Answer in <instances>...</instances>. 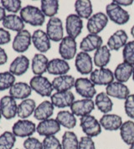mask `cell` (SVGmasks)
<instances>
[{
	"instance_id": "9",
	"label": "cell",
	"mask_w": 134,
	"mask_h": 149,
	"mask_svg": "<svg viewBox=\"0 0 134 149\" xmlns=\"http://www.w3.org/2000/svg\"><path fill=\"white\" fill-rule=\"evenodd\" d=\"M36 126L33 122L27 119H20L12 127V132L19 137H29L36 132Z\"/></svg>"
},
{
	"instance_id": "43",
	"label": "cell",
	"mask_w": 134,
	"mask_h": 149,
	"mask_svg": "<svg viewBox=\"0 0 134 149\" xmlns=\"http://www.w3.org/2000/svg\"><path fill=\"white\" fill-rule=\"evenodd\" d=\"M42 142L44 149H63L62 144L55 136H45Z\"/></svg>"
},
{
	"instance_id": "4",
	"label": "cell",
	"mask_w": 134,
	"mask_h": 149,
	"mask_svg": "<svg viewBox=\"0 0 134 149\" xmlns=\"http://www.w3.org/2000/svg\"><path fill=\"white\" fill-rule=\"evenodd\" d=\"M80 126L83 132L90 137H95L100 134L101 126L100 122L96 119V117L90 115L81 116L80 118Z\"/></svg>"
},
{
	"instance_id": "14",
	"label": "cell",
	"mask_w": 134,
	"mask_h": 149,
	"mask_svg": "<svg viewBox=\"0 0 134 149\" xmlns=\"http://www.w3.org/2000/svg\"><path fill=\"white\" fill-rule=\"evenodd\" d=\"M83 29L82 19L76 14H71L68 15L66 19V29L68 36L75 40L81 33Z\"/></svg>"
},
{
	"instance_id": "19",
	"label": "cell",
	"mask_w": 134,
	"mask_h": 149,
	"mask_svg": "<svg viewBox=\"0 0 134 149\" xmlns=\"http://www.w3.org/2000/svg\"><path fill=\"white\" fill-rule=\"evenodd\" d=\"M106 93L111 97L119 100H126L130 95V90L124 83L113 81L106 87Z\"/></svg>"
},
{
	"instance_id": "44",
	"label": "cell",
	"mask_w": 134,
	"mask_h": 149,
	"mask_svg": "<svg viewBox=\"0 0 134 149\" xmlns=\"http://www.w3.org/2000/svg\"><path fill=\"white\" fill-rule=\"evenodd\" d=\"M24 147L25 149H44L43 142L33 136L27 137L24 142Z\"/></svg>"
},
{
	"instance_id": "50",
	"label": "cell",
	"mask_w": 134,
	"mask_h": 149,
	"mask_svg": "<svg viewBox=\"0 0 134 149\" xmlns=\"http://www.w3.org/2000/svg\"><path fill=\"white\" fill-rule=\"evenodd\" d=\"M5 16H6V10L2 6H0V21L3 20Z\"/></svg>"
},
{
	"instance_id": "17",
	"label": "cell",
	"mask_w": 134,
	"mask_h": 149,
	"mask_svg": "<svg viewBox=\"0 0 134 149\" xmlns=\"http://www.w3.org/2000/svg\"><path fill=\"white\" fill-rule=\"evenodd\" d=\"M50 102L54 107L57 108H66L72 105L75 102V95L70 91H62V92H55L50 96Z\"/></svg>"
},
{
	"instance_id": "2",
	"label": "cell",
	"mask_w": 134,
	"mask_h": 149,
	"mask_svg": "<svg viewBox=\"0 0 134 149\" xmlns=\"http://www.w3.org/2000/svg\"><path fill=\"white\" fill-rule=\"evenodd\" d=\"M29 86L37 94L43 97H49L52 95L53 86L49 79L43 75H34L29 81Z\"/></svg>"
},
{
	"instance_id": "39",
	"label": "cell",
	"mask_w": 134,
	"mask_h": 149,
	"mask_svg": "<svg viewBox=\"0 0 134 149\" xmlns=\"http://www.w3.org/2000/svg\"><path fill=\"white\" fill-rule=\"evenodd\" d=\"M16 142V136L12 132H4L0 135V149H13Z\"/></svg>"
},
{
	"instance_id": "18",
	"label": "cell",
	"mask_w": 134,
	"mask_h": 149,
	"mask_svg": "<svg viewBox=\"0 0 134 149\" xmlns=\"http://www.w3.org/2000/svg\"><path fill=\"white\" fill-rule=\"evenodd\" d=\"M32 43L34 48L41 54L47 52L51 47L49 36L47 35L46 32L42 29H37L32 34Z\"/></svg>"
},
{
	"instance_id": "47",
	"label": "cell",
	"mask_w": 134,
	"mask_h": 149,
	"mask_svg": "<svg viewBox=\"0 0 134 149\" xmlns=\"http://www.w3.org/2000/svg\"><path fill=\"white\" fill-rule=\"evenodd\" d=\"M11 41V34L4 28H0V46L8 44Z\"/></svg>"
},
{
	"instance_id": "48",
	"label": "cell",
	"mask_w": 134,
	"mask_h": 149,
	"mask_svg": "<svg viewBox=\"0 0 134 149\" xmlns=\"http://www.w3.org/2000/svg\"><path fill=\"white\" fill-rule=\"evenodd\" d=\"M8 61V54L5 50L0 46V65H4Z\"/></svg>"
},
{
	"instance_id": "21",
	"label": "cell",
	"mask_w": 134,
	"mask_h": 149,
	"mask_svg": "<svg viewBox=\"0 0 134 149\" xmlns=\"http://www.w3.org/2000/svg\"><path fill=\"white\" fill-rule=\"evenodd\" d=\"M102 38L98 34H87L81 40L80 44V49L83 52H91L93 50H97L102 46Z\"/></svg>"
},
{
	"instance_id": "32",
	"label": "cell",
	"mask_w": 134,
	"mask_h": 149,
	"mask_svg": "<svg viewBox=\"0 0 134 149\" xmlns=\"http://www.w3.org/2000/svg\"><path fill=\"white\" fill-rule=\"evenodd\" d=\"M36 108V103L33 99H25L23 100L18 105V112L17 116L20 119H26L29 116L34 114Z\"/></svg>"
},
{
	"instance_id": "23",
	"label": "cell",
	"mask_w": 134,
	"mask_h": 149,
	"mask_svg": "<svg viewBox=\"0 0 134 149\" xmlns=\"http://www.w3.org/2000/svg\"><path fill=\"white\" fill-rule=\"evenodd\" d=\"M70 69V65L66 61L60 58H55L49 61L47 72L49 74L59 76L66 74L67 72H69Z\"/></svg>"
},
{
	"instance_id": "29",
	"label": "cell",
	"mask_w": 134,
	"mask_h": 149,
	"mask_svg": "<svg viewBox=\"0 0 134 149\" xmlns=\"http://www.w3.org/2000/svg\"><path fill=\"white\" fill-rule=\"evenodd\" d=\"M133 65L127 64L126 62L120 63L114 71V78L117 80V81L121 83L127 82L131 76H133Z\"/></svg>"
},
{
	"instance_id": "30",
	"label": "cell",
	"mask_w": 134,
	"mask_h": 149,
	"mask_svg": "<svg viewBox=\"0 0 134 149\" xmlns=\"http://www.w3.org/2000/svg\"><path fill=\"white\" fill-rule=\"evenodd\" d=\"M49 60L45 54L38 53L34 55L32 59V71L35 75H42L47 72Z\"/></svg>"
},
{
	"instance_id": "31",
	"label": "cell",
	"mask_w": 134,
	"mask_h": 149,
	"mask_svg": "<svg viewBox=\"0 0 134 149\" xmlns=\"http://www.w3.org/2000/svg\"><path fill=\"white\" fill-rule=\"evenodd\" d=\"M111 60V49L107 45H102L94 54L93 61L96 66L98 68H105Z\"/></svg>"
},
{
	"instance_id": "16",
	"label": "cell",
	"mask_w": 134,
	"mask_h": 149,
	"mask_svg": "<svg viewBox=\"0 0 134 149\" xmlns=\"http://www.w3.org/2000/svg\"><path fill=\"white\" fill-rule=\"evenodd\" d=\"M60 126L56 119H47L41 121L36 127V132L38 134L43 136H54L60 131Z\"/></svg>"
},
{
	"instance_id": "5",
	"label": "cell",
	"mask_w": 134,
	"mask_h": 149,
	"mask_svg": "<svg viewBox=\"0 0 134 149\" xmlns=\"http://www.w3.org/2000/svg\"><path fill=\"white\" fill-rule=\"evenodd\" d=\"M46 34L50 40L60 42L64 38L63 23L58 17L50 18L46 25Z\"/></svg>"
},
{
	"instance_id": "12",
	"label": "cell",
	"mask_w": 134,
	"mask_h": 149,
	"mask_svg": "<svg viewBox=\"0 0 134 149\" xmlns=\"http://www.w3.org/2000/svg\"><path fill=\"white\" fill-rule=\"evenodd\" d=\"M0 111L2 116L7 119L14 118L18 112V105L16 100L10 95H4L0 99Z\"/></svg>"
},
{
	"instance_id": "13",
	"label": "cell",
	"mask_w": 134,
	"mask_h": 149,
	"mask_svg": "<svg viewBox=\"0 0 134 149\" xmlns=\"http://www.w3.org/2000/svg\"><path fill=\"white\" fill-rule=\"evenodd\" d=\"M95 109V102L92 99H81L75 101L70 106V111L75 116L90 115Z\"/></svg>"
},
{
	"instance_id": "27",
	"label": "cell",
	"mask_w": 134,
	"mask_h": 149,
	"mask_svg": "<svg viewBox=\"0 0 134 149\" xmlns=\"http://www.w3.org/2000/svg\"><path fill=\"white\" fill-rule=\"evenodd\" d=\"M2 24L5 29L12 30L14 32H20L24 29V22L21 19V17L17 14H8L2 21Z\"/></svg>"
},
{
	"instance_id": "33",
	"label": "cell",
	"mask_w": 134,
	"mask_h": 149,
	"mask_svg": "<svg viewBox=\"0 0 134 149\" xmlns=\"http://www.w3.org/2000/svg\"><path fill=\"white\" fill-rule=\"evenodd\" d=\"M95 105L100 112L104 114H108L113 107L112 101L106 92H100L96 95Z\"/></svg>"
},
{
	"instance_id": "15",
	"label": "cell",
	"mask_w": 134,
	"mask_h": 149,
	"mask_svg": "<svg viewBox=\"0 0 134 149\" xmlns=\"http://www.w3.org/2000/svg\"><path fill=\"white\" fill-rule=\"evenodd\" d=\"M75 65L77 71L81 74H91L93 70V62L91 55L83 51L76 54Z\"/></svg>"
},
{
	"instance_id": "10",
	"label": "cell",
	"mask_w": 134,
	"mask_h": 149,
	"mask_svg": "<svg viewBox=\"0 0 134 149\" xmlns=\"http://www.w3.org/2000/svg\"><path fill=\"white\" fill-rule=\"evenodd\" d=\"M77 51V45L75 39L66 36L60 41L59 45V54L65 61L72 60Z\"/></svg>"
},
{
	"instance_id": "26",
	"label": "cell",
	"mask_w": 134,
	"mask_h": 149,
	"mask_svg": "<svg viewBox=\"0 0 134 149\" xmlns=\"http://www.w3.org/2000/svg\"><path fill=\"white\" fill-rule=\"evenodd\" d=\"M99 122L102 128L110 132L119 130L123 123L120 116L116 114H104Z\"/></svg>"
},
{
	"instance_id": "11",
	"label": "cell",
	"mask_w": 134,
	"mask_h": 149,
	"mask_svg": "<svg viewBox=\"0 0 134 149\" xmlns=\"http://www.w3.org/2000/svg\"><path fill=\"white\" fill-rule=\"evenodd\" d=\"M32 43V35L29 31L24 29L18 32L14 36L12 44V47L14 51L18 53H24L29 49Z\"/></svg>"
},
{
	"instance_id": "42",
	"label": "cell",
	"mask_w": 134,
	"mask_h": 149,
	"mask_svg": "<svg viewBox=\"0 0 134 149\" xmlns=\"http://www.w3.org/2000/svg\"><path fill=\"white\" fill-rule=\"evenodd\" d=\"M1 6L8 12L15 14L20 12L22 8V2L20 0H1Z\"/></svg>"
},
{
	"instance_id": "1",
	"label": "cell",
	"mask_w": 134,
	"mask_h": 149,
	"mask_svg": "<svg viewBox=\"0 0 134 149\" xmlns=\"http://www.w3.org/2000/svg\"><path fill=\"white\" fill-rule=\"evenodd\" d=\"M20 17L24 22L31 26H42L45 21V16L38 7L27 5L20 10Z\"/></svg>"
},
{
	"instance_id": "53",
	"label": "cell",
	"mask_w": 134,
	"mask_h": 149,
	"mask_svg": "<svg viewBox=\"0 0 134 149\" xmlns=\"http://www.w3.org/2000/svg\"><path fill=\"white\" fill-rule=\"evenodd\" d=\"M133 81H134V65H133Z\"/></svg>"
},
{
	"instance_id": "49",
	"label": "cell",
	"mask_w": 134,
	"mask_h": 149,
	"mask_svg": "<svg viewBox=\"0 0 134 149\" xmlns=\"http://www.w3.org/2000/svg\"><path fill=\"white\" fill-rule=\"evenodd\" d=\"M115 3L118 4L119 6H129V5H132L133 1V0H116L113 1Z\"/></svg>"
},
{
	"instance_id": "20",
	"label": "cell",
	"mask_w": 134,
	"mask_h": 149,
	"mask_svg": "<svg viewBox=\"0 0 134 149\" xmlns=\"http://www.w3.org/2000/svg\"><path fill=\"white\" fill-rule=\"evenodd\" d=\"M51 83L54 90H55L57 92H62L70 91L73 87H75V80L72 75L63 74L54 78Z\"/></svg>"
},
{
	"instance_id": "38",
	"label": "cell",
	"mask_w": 134,
	"mask_h": 149,
	"mask_svg": "<svg viewBox=\"0 0 134 149\" xmlns=\"http://www.w3.org/2000/svg\"><path fill=\"white\" fill-rule=\"evenodd\" d=\"M62 148L79 149V140L72 131H66L62 136Z\"/></svg>"
},
{
	"instance_id": "41",
	"label": "cell",
	"mask_w": 134,
	"mask_h": 149,
	"mask_svg": "<svg viewBox=\"0 0 134 149\" xmlns=\"http://www.w3.org/2000/svg\"><path fill=\"white\" fill-rule=\"evenodd\" d=\"M123 62L134 65V40L129 41L122 49Z\"/></svg>"
},
{
	"instance_id": "6",
	"label": "cell",
	"mask_w": 134,
	"mask_h": 149,
	"mask_svg": "<svg viewBox=\"0 0 134 149\" xmlns=\"http://www.w3.org/2000/svg\"><path fill=\"white\" fill-rule=\"evenodd\" d=\"M75 88L80 96L84 99H92L96 94L95 85L87 77H80L75 80Z\"/></svg>"
},
{
	"instance_id": "40",
	"label": "cell",
	"mask_w": 134,
	"mask_h": 149,
	"mask_svg": "<svg viewBox=\"0 0 134 149\" xmlns=\"http://www.w3.org/2000/svg\"><path fill=\"white\" fill-rule=\"evenodd\" d=\"M15 83V75L9 71L0 73V91L10 89Z\"/></svg>"
},
{
	"instance_id": "24",
	"label": "cell",
	"mask_w": 134,
	"mask_h": 149,
	"mask_svg": "<svg viewBox=\"0 0 134 149\" xmlns=\"http://www.w3.org/2000/svg\"><path fill=\"white\" fill-rule=\"evenodd\" d=\"M29 67V60L25 55L17 56L9 65V72L13 75L20 76L25 74Z\"/></svg>"
},
{
	"instance_id": "54",
	"label": "cell",
	"mask_w": 134,
	"mask_h": 149,
	"mask_svg": "<svg viewBox=\"0 0 134 149\" xmlns=\"http://www.w3.org/2000/svg\"><path fill=\"white\" fill-rule=\"evenodd\" d=\"M2 116H2V113H1V111H0V121H1V118H2Z\"/></svg>"
},
{
	"instance_id": "22",
	"label": "cell",
	"mask_w": 134,
	"mask_h": 149,
	"mask_svg": "<svg viewBox=\"0 0 134 149\" xmlns=\"http://www.w3.org/2000/svg\"><path fill=\"white\" fill-rule=\"evenodd\" d=\"M128 36L125 30L119 29L110 36L107 40V47L111 50H119L121 48L124 47L127 43Z\"/></svg>"
},
{
	"instance_id": "28",
	"label": "cell",
	"mask_w": 134,
	"mask_h": 149,
	"mask_svg": "<svg viewBox=\"0 0 134 149\" xmlns=\"http://www.w3.org/2000/svg\"><path fill=\"white\" fill-rule=\"evenodd\" d=\"M54 107L50 101H44L36 107L34 112V117L38 121H45L50 119L53 115Z\"/></svg>"
},
{
	"instance_id": "55",
	"label": "cell",
	"mask_w": 134,
	"mask_h": 149,
	"mask_svg": "<svg viewBox=\"0 0 134 149\" xmlns=\"http://www.w3.org/2000/svg\"><path fill=\"white\" fill-rule=\"evenodd\" d=\"M17 149H19V148H17Z\"/></svg>"
},
{
	"instance_id": "7",
	"label": "cell",
	"mask_w": 134,
	"mask_h": 149,
	"mask_svg": "<svg viewBox=\"0 0 134 149\" xmlns=\"http://www.w3.org/2000/svg\"><path fill=\"white\" fill-rule=\"evenodd\" d=\"M114 73L107 68H98L91 73L90 80L96 86H108L114 81Z\"/></svg>"
},
{
	"instance_id": "36",
	"label": "cell",
	"mask_w": 134,
	"mask_h": 149,
	"mask_svg": "<svg viewBox=\"0 0 134 149\" xmlns=\"http://www.w3.org/2000/svg\"><path fill=\"white\" fill-rule=\"evenodd\" d=\"M119 130L121 140L127 145H133L134 143V122L127 121L123 122Z\"/></svg>"
},
{
	"instance_id": "35",
	"label": "cell",
	"mask_w": 134,
	"mask_h": 149,
	"mask_svg": "<svg viewBox=\"0 0 134 149\" xmlns=\"http://www.w3.org/2000/svg\"><path fill=\"white\" fill-rule=\"evenodd\" d=\"M55 119L60 126L67 129H73L76 126V117L71 111H59Z\"/></svg>"
},
{
	"instance_id": "46",
	"label": "cell",
	"mask_w": 134,
	"mask_h": 149,
	"mask_svg": "<svg viewBox=\"0 0 134 149\" xmlns=\"http://www.w3.org/2000/svg\"><path fill=\"white\" fill-rule=\"evenodd\" d=\"M79 149H96L93 139L90 136H82L79 140Z\"/></svg>"
},
{
	"instance_id": "51",
	"label": "cell",
	"mask_w": 134,
	"mask_h": 149,
	"mask_svg": "<svg viewBox=\"0 0 134 149\" xmlns=\"http://www.w3.org/2000/svg\"><path fill=\"white\" fill-rule=\"evenodd\" d=\"M131 34H132V36L134 38V25L131 29Z\"/></svg>"
},
{
	"instance_id": "8",
	"label": "cell",
	"mask_w": 134,
	"mask_h": 149,
	"mask_svg": "<svg viewBox=\"0 0 134 149\" xmlns=\"http://www.w3.org/2000/svg\"><path fill=\"white\" fill-rule=\"evenodd\" d=\"M108 17L107 14L101 12L91 15L87 21V28L90 34H98L100 33L107 25Z\"/></svg>"
},
{
	"instance_id": "34",
	"label": "cell",
	"mask_w": 134,
	"mask_h": 149,
	"mask_svg": "<svg viewBox=\"0 0 134 149\" xmlns=\"http://www.w3.org/2000/svg\"><path fill=\"white\" fill-rule=\"evenodd\" d=\"M75 10L80 19H89L92 15V4L88 0H77L75 3Z\"/></svg>"
},
{
	"instance_id": "52",
	"label": "cell",
	"mask_w": 134,
	"mask_h": 149,
	"mask_svg": "<svg viewBox=\"0 0 134 149\" xmlns=\"http://www.w3.org/2000/svg\"><path fill=\"white\" fill-rule=\"evenodd\" d=\"M129 149H134V143L133 144V145H131L130 146V148H129Z\"/></svg>"
},
{
	"instance_id": "25",
	"label": "cell",
	"mask_w": 134,
	"mask_h": 149,
	"mask_svg": "<svg viewBox=\"0 0 134 149\" xmlns=\"http://www.w3.org/2000/svg\"><path fill=\"white\" fill-rule=\"evenodd\" d=\"M32 89L25 82H16L9 89V95L15 100H25L31 95Z\"/></svg>"
},
{
	"instance_id": "3",
	"label": "cell",
	"mask_w": 134,
	"mask_h": 149,
	"mask_svg": "<svg viewBox=\"0 0 134 149\" xmlns=\"http://www.w3.org/2000/svg\"><path fill=\"white\" fill-rule=\"evenodd\" d=\"M106 12L108 19L119 25L127 24L130 19V14L127 10L123 9L122 7L115 3L114 2L107 4Z\"/></svg>"
},
{
	"instance_id": "37",
	"label": "cell",
	"mask_w": 134,
	"mask_h": 149,
	"mask_svg": "<svg viewBox=\"0 0 134 149\" xmlns=\"http://www.w3.org/2000/svg\"><path fill=\"white\" fill-rule=\"evenodd\" d=\"M40 9L45 17H55L59 11V1L57 0H42Z\"/></svg>"
},
{
	"instance_id": "45",
	"label": "cell",
	"mask_w": 134,
	"mask_h": 149,
	"mask_svg": "<svg viewBox=\"0 0 134 149\" xmlns=\"http://www.w3.org/2000/svg\"><path fill=\"white\" fill-rule=\"evenodd\" d=\"M125 112L131 119H134V94H130L124 103Z\"/></svg>"
}]
</instances>
